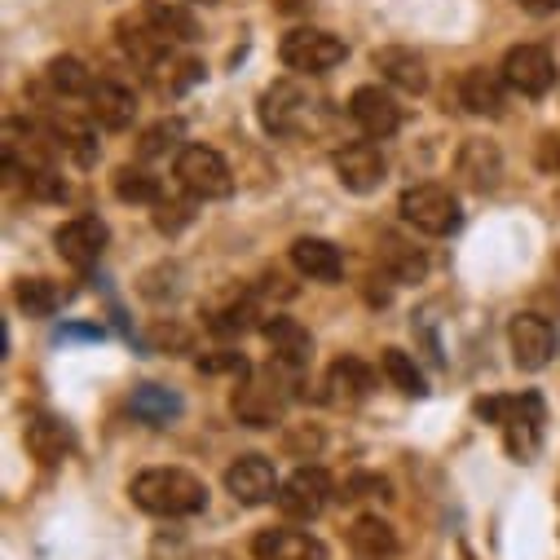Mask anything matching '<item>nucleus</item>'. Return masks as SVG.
Returning a JSON list of instances; mask_svg holds the SVG:
<instances>
[{"label": "nucleus", "mask_w": 560, "mask_h": 560, "mask_svg": "<svg viewBox=\"0 0 560 560\" xmlns=\"http://www.w3.org/2000/svg\"><path fill=\"white\" fill-rule=\"evenodd\" d=\"M132 503L151 512V516H195L208 508V490L199 477H190L186 468H147V472H137L132 477Z\"/></svg>", "instance_id": "1"}, {"label": "nucleus", "mask_w": 560, "mask_h": 560, "mask_svg": "<svg viewBox=\"0 0 560 560\" xmlns=\"http://www.w3.org/2000/svg\"><path fill=\"white\" fill-rule=\"evenodd\" d=\"M481 415H490L494 424L503 429V442H508V455L529 464L542 446V401L534 393H521V397H499V401H481Z\"/></svg>", "instance_id": "2"}, {"label": "nucleus", "mask_w": 560, "mask_h": 560, "mask_svg": "<svg viewBox=\"0 0 560 560\" xmlns=\"http://www.w3.org/2000/svg\"><path fill=\"white\" fill-rule=\"evenodd\" d=\"M230 406L238 415V424H247V429H273L278 419H283V410H288V384L278 380L273 371H252L234 388Z\"/></svg>", "instance_id": "3"}, {"label": "nucleus", "mask_w": 560, "mask_h": 560, "mask_svg": "<svg viewBox=\"0 0 560 560\" xmlns=\"http://www.w3.org/2000/svg\"><path fill=\"white\" fill-rule=\"evenodd\" d=\"M401 221L415 225L419 234L442 238V234H455V230H459L464 212H459V199H455L446 186L424 182V186H410V190L401 195Z\"/></svg>", "instance_id": "4"}, {"label": "nucleus", "mask_w": 560, "mask_h": 560, "mask_svg": "<svg viewBox=\"0 0 560 560\" xmlns=\"http://www.w3.org/2000/svg\"><path fill=\"white\" fill-rule=\"evenodd\" d=\"M173 173H177L182 190L195 195V199H225V195L234 190L230 164H225L221 151H212V147H182Z\"/></svg>", "instance_id": "5"}, {"label": "nucleus", "mask_w": 560, "mask_h": 560, "mask_svg": "<svg viewBox=\"0 0 560 560\" xmlns=\"http://www.w3.org/2000/svg\"><path fill=\"white\" fill-rule=\"evenodd\" d=\"M345 40L331 36V32H318V27H296L283 36L278 45V58H283L288 71H301V75H318V71H331L345 62Z\"/></svg>", "instance_id": "6"}, {"label": "nucleus", "mask_w": 560, "mask_h": 560, "mask_svg": "<svg viewBox=\"0 0 560 560\" xmlns=\"http://www.w3.org/2000/svg\"><path fill=\"white\" fill-rule=\"evenodd\" d=\"M327 503H331V477L323 468H296L283 481V490H278V508L292 521H314L323 516Z\"/></svg>", "instance_id": "7"}, {"label": "nucleus", "mask_w": 560, "mask_h": 560, "mask_svg": "<svg viewBox=\"0 0 560 560\" xmlns=\"http://www.w3.org/2000/svg\"><path fill=\"white\" fill-rule=\"evenodd\" d=\"M503 80L521 97H542L556 84V62H551V54L542 45H516L503 58Z\"/></svg>", "instance_id": "8"}, {"label": "nucleus", "mask_w": 560, "mask_h": 560, "mask_svg": "<svg viewBox=\"0 0 560 560\" xmlns=\"http://www.w3.org/2000/svg\"><path fill=\"white\" fill-rule=\"evenodd\" d=\"M225 490L243 503V508H260L269 499H278V472L265 455H238L230 468H225Z\"/></svg>", "instance_id": "9"}, {"label": "nucleus", "mask_w": 560, "mask_h": 560, "mask_svg": "<svg viewBox=\"0 0 560 560\" xmlns=\"http://www.w3.org/2000/svg\"><path fill=\"white\" fill-rule=\"evenodd\" d=\"M508 345H512V362L521 371H542L556 358V327L538 314H521L508 327Z\"/></svg>", "instance_id": "10"}, {"label": "nucleus", "mask_w": 560, "mask_h": 560, "mask_svg": "<svg viewBox=\"0 0 560 560\" xmlns=\"http://www.w3.org/2000/svg\"><path fill=\"white\" fill-rule=\"evenodd\" d=\"M106 225L97 221V217H75V221H67V225H58V234H54V243H58V256L71 265V269H93L97 260H102V252H106Z\"/></svg>", "instance_id": "11"}, {"label": "nucleus", "mask_w": 560, "mask_h": 560, "mask_svg": "<svg viewBox=\"0 0 560 560\" xmlns=\"http://www.w3.org/2000/svg\"><path fill=\"white\" fill-rule=\"evenodd\" d=\"M349 115H353V124L366 132V137H393L397 128H401V106H397V97L393 93H384L380 84H362L353 97H349Z\"/></svg>", "instance_id": "12"}, {"label": "nucleus", "mask_w": 560, "mask_h": 560, "mask_svg": "<svg viewBox=\"0 0 560 560\" xmlns=\"http://www.w3.org/2000/svg\"><path fill=\"white\" fill-rule=\"evenodd\" d=\"M384 173H388V160L380 155L375 142H353V147H345V151L336 155V177H340V186L353 190V195L380 190Z\"/></svg>", "instance_id": "13"}, {"label": "nucleus", "mask_w": 560, "mask_h": 560, "mask_svg": "<svg viewBox=\"0 0 560 560\" xmlns=\"http://www.w3.org/2000/svg\"><path fill=\"white\" fill-rule=\"evenodd\" d=\"M89 119L102 124V128H110V132L128 128L137 119V93L124 80H110V75L97 80L93 93H89Z\"/></svg>", "instance_id": "14"}, {"label": "nucleus", "mask_w": 560, "mask_h": 560, "mask_svg": "<svg viewBox=\"0 0 560 560\" xmlns=\"http://www.w3.org/2000/svg\"><path fill=\"white\" fill-rule=\"evenodd\" d=\"M265 340L273 349V366L278 371H305L314 358V340L296 318H273L265 323Z\"/></svg>", "instance_id": "15"}, {"label": "nucleus", "mask_w": 560, "mask_h": 560, "mask_svg": "<svg viewBox=\"0 0 560 560\" xmlns=\"http://www.w3.org/2000/svg\"><path fill=\"white\" fill-rule=\"evenodd\" d=\"M256 560H327V547L305 529H260L252 542Z\"/></svg>", "instance_id": "16"}, {"label": "nucleus", "mask_w": 560, "mask_h": 560, "mask_svg": "<svg viewBox=\"0 0 560 560\" xmlns=\"http://www.w3.org/2000/svg\"><path fill=\"white\" fill-rule=\"evenodd\" d=\"M349 551L353 560H397L401 542H397V529L380 516H358L349 525Z\"/></svg>", "instance_id": "17"}, {"label": "nucleus", "mask_w": 560, "mask_h": 560, "mask_svg": "<svg viewBox=\"0 0 560 560\" xmlns=\"http://www.w3.org/2000/svg\"><path fill=\"white\" fill-rule=\"evenodd\" d=\"M292 265L305 278H314V283H336V278L345 273V256L327 238H296L292 243Z\"/></svg>", "instance_id": "18"}, {"label": "nucleus", "mask_w": 560, "mask_h": 560, "mask_svg": "<svg viewBox=\"0 0 560 560\" xmlns=\"http://www.w3.org/2000/svg\"><path fill=\"white\" fill-rule=\"evenodd\" d=\"M375 71L393 84V89H401V93H424L429 89V67H424V58H419L415 49H380L375 54Z\"/></svg>", "instance_id": "19"}, {"label": "nucleus", "mask_w": 560, "mask_h": 560, "mask_svg": "<svg viewBox=\"0 0 560 560\" xmlns=\"http://www.w3.org/2000/svg\"><path fill=\"white\" fill-rule=\"evenodd\" d=\"M503 84H508L503 75H490L486 67H472V71H464V80H459V102H464L472 115L499 119V115H503V106H508Z\"/></svg>", "instance_id": "20"}, {"label": "nucleus", "mask_w": 560, "mask_h": 560, "mask_svg": "<svg viewBox=\"0 0 560 560\" xmlns=\"http://www.w3.org/2000/svg\"><path fill=\"white\" fill-rule=\"evenodd\" d=\"M301 115H305V93L296 84L265 89V97H260V124L269 132H292L301 124Z\"/></svg>", "instance_id": "21"}, {"label": "nucleus", "mask_w": 560, "mask_h": 560, "mask_svg": "<svg viewBox=\"0 0 560 560\" xmlns=\"http://www.w3.org/2000/svg\"><path fill=\"white\" fill-rule=\"evenodd\" d=\"M23 438H27L32 459H36V464H45V468L62 464V459H67V451H71V438H67V429L58 424L54 415H32Z\"/></svg>", "instance_id": "22"}, {"label": "nucleus", "mask_w": 560, "mask_h": 560, "mask_svg": "<svg viewBox=\"0 0 560 560\" xmlns=\"http://www.w3.org/2000/svg\"><path fill=\"white\" fill-rule=\"evenodd\" d=\"M119 45H124V54L128 58H137V62H147V67H155L168 49H173V40L142 14L137 23H119Z\"/></svg>", "instance_id": "23"}, {"label": "nucleus", "mask_w": 560, "mask_h": 560, "mask_svg": "<svg viewBox=\"0 0 560 560\" xmlns=\"http://www.w3.org/2000/svg\"><path fill=\"white\" fill-rule=\"evenodd\" d=\"M327 388H331L336 401H362V397L375 388V375H371L366 362L340 358V362H331V371H327Z\"/></svg>", "instance_id": "24"}, {"label": "nucleus", "mask_w": 560, "mask_h": 560, "mask_svg": "<svg viewBox=\"0 0 560 560\" xmlns=\"http://www.w3.org/2000/svg\"><path fill=\"white\" fill-rule=\"evenodd\" d=\"M45 80H49V89L62 93V97H89L93 84H97L93 71H89L80 58H54L49 71H45Z\"/></svg>", "instance_id": "25"}, {"label": "nucleus", "mask_w": 560, "mask_h": 560, "mask_svg": "<svg viewBox=\"0 0 560 560\" xmlns=\"http://www.w3.org/2000/svg\"><path fill=\"white\" fill-rule=\"evenodd\" d=\"M14 301H19V310H27L32 318H49V314H58V305H62V288L49 283V278H19Z\"/></svg>", "instance_id": "26"}, {"label": "nucleus", "mask_w": 560, "mask_h": 560, "mask_svg": "<svg viewBox=\"0 0 560 560\" xmlns=\"http://www.w3.org/2000/svg\"><path fill=\"white\" fill-rule=\"evenodd\" d=\"M110 186H115V199H124V203H160L164 199L160 182L147 168H115Z\"/></svg>", "instance_id": "27"}, {"label": "nucleus", "mask_w": 560, "mask_h": 560, "mask_svg": "<svg viewBox=\"0 0 560 560\" xmlns=\"http://www.w3.org/2000/svg\"><path fill=\"white\" fill-rule=\"evenodd\" d=\"M54 142H58L67 155H75V164H93V160H97V142H93L89 124H80V119H71V115L54 119Z\"/></svg>", "instance_id": "28"}, {"label": "nucleus", "mask_w": 560, "mask_h": 560, "mask_svg": "<svg viewBox=\"0 0 560 560\" xmlns=\"http://www.w3.org/2000/svg\"><path fill=\"white\" fill-rule=\"evenodd\" d=\"M168 40H195V19L182 10V5H164V0H147V10H142Z\"/></svg>", "instance_id": "29"}, {"label": "nucleus", "mask_w": 560, "mask_h": 560, "mask_svg": "<svg viewBox=\"0 0 560 560\" xmlns=\"http://www.w3.org/2000/svg\"><path fill=\"white\" fill-rule=\"evenodd\" d=\"M380 366H384V375L393 380L397 393H406V397H419V393H424V375H419V366H415L401 349H384V353H380Z\"/></svg>", "instance_id": "30"}, {"label": "nucleus", "mask_w": 560, "mask_h": 560, "mask_svg": "<svg viewBox=\"0 0 560 560\" xmlns=\"http://www.w3.org/2000/svg\"><path fill=\"white\" fill-rule=\"evenodd\" d=\"M217 336H243V331H252L256 327V305L252 301H230L225 310H217L212 314V323H208Z\"/></svg>", "instance_id": "31"}, {"label": "nucleus", "mask_w": 560, "mask_h": 560, "mask_svg": "<svg viewBox=\"0 0 560 560\" xmlns=\"http://www.w3.org/2000/svg\"><path fill=\"white\" fill-rule=\"evenodd\" d=\"M23 186H27V195H36V199H67V182L49 168V164H40V168H27L23 173Z\"/></svg>", "instance_id": "32"}, {"label": "nucleus", "mask_w": 560, "mask_h": 560, "mask_svg": "<svg viewBox=\"0 0 560 560\" xmlns=\"http://www.w3.org/2000/svg\"><path fill=\"white\" fill-rule=\"evenodd\" d=\"M177 137H182V124L173 119V124H155L147 137H142V155H164L173 142H177Z\"/></svg>", "instance_id": "33"}, {"label": "nucleus", "mask_w": 560, "mask_h": 560, "mask_svg": "<svg viewBox=\"0 0 560 560\" xmlns=\"http://www.w3.org/2000/svg\"><path fill=\"white\" fill-rule=\"evenodd\" d=\"M190 221V208L186 203H173V199H160L155 203V225L160 230H182Z\"/></svg>", "instance_id": "34"}, {"label": "nucleus", "mask_w": 560, "mask_h": 560, "mask_svg": "<svg viewBox=\"0 0 560 560\" xmlns=\"http://www.w3.org/2000/svg\"><path fill=\"white\" fill-rule=\"evenodd\" d=\"M199 371H247L238 353H221V358H199Z\"/></svg>", "instance_id": "35"}, {"label": "nucleus", "mask_w": 560, "mask_h": 560, "mask_svg": "<svg viewBox=\"0 0 560 560\" xmlns=\"http://www.w3.org/2000/svg\"><path fill=\"white\" fill-rule=\"evenodd\" d=\"M516 5H521L525 14H538V19H547V14H556V10H560V0H516Z\"/></svg>", "instance_id": "36"}, {"label": "nucleus", "mask_w": 560, "mask_h": 560, "mask_svg": "<svg viewBox=\"0 0 560 560\" xmlns=\"http://www.w3.org/2000/svg\"><path fill=\"white\" fill-rule=\"evenodd\" d=\"M199 5H217V0H199Z\"/></svg>", "instance_id": "37"}, {"label": "nucleus", "mask_w": 560, "mask_h": 560, "mask_svg": "<svg viewBox=\"0 0 560 560\" xmlns=\"http://www.w3.org/2000/svg\"><path fill=\"white\" fill-rule=\"evenodd\" d=\"M556 265H560V252H556Z\"/></svg>", "instance_id": "38"}]
</instances>
